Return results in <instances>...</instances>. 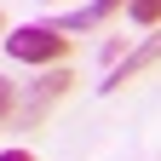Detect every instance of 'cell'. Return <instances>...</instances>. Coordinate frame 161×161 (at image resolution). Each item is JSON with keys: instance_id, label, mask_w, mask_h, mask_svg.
<instances>
[{"instance_id": "52a82bcc", "label": "cell", "mask_w": 161, "mask_h": 161, "mask_svg": "<svg viewBox=\"0 0 161 161\" xmlns=\"http://www.w3.org/2000/svg\"><path fill=\"white\" fill-rule=\"evenodd\" d=\"M0 161H35L29 150H0Z\"/></svg>"}, {"instance_id": "ba28073f", "label": "cell", "mask_w": 161, "mask_h": 161, "mask_svg": "<svg viewBox=\"0 0 161 161\" xmlns=\"http://www.w3.org/2000/svg\"><path fill=\"white\" fill-rule=\"evenodd\" d=\"M0 35H6V17H0Z\"/></svg>"}, {"instance_id": "277c9868", "label": "cell", "mask_w": 161, "mask_h": 161, "mask_svg": "<svg viewBox=\"0 0 161 161\" xmlns=\"http://www.w3.org/2000/svg\"><path fill=\"white\" fill-rule=\"evenodd\" d=\"M132 17L138 23H161V0H132Z\"/></svg>"}, {"instance_id": "5b68a950", "label": "cell", "mask_w": 161, "mask_h": 161, "mask_svg": "<svg viewBox=\"0 0 161 161\" xmlns=\"http://www.w3.org/2000/svg\"><path fill=\"white\" fill-rule=\"evenodd\" d=\"M12 104H17V98H12V80H6V75H0V121H6V115H12Z\"/></svg>"}, {"instance_id": "8992f818", "label": "cell", "mask_w": 161, "mask_h": 161, "mask_svg": "<svg viewBox=\"0 0 161 161\" xmlns=\"http://www.w3.org/2000/svg\"><path fill=\"white\" fill-rule=\"evenodd\" d=\"M121 6H132V0H98V6H92V17L104 23V17H109V12H121Z\"/></svg>"}, {"instance_id": "3957f363", "label": "cell", "mask_w": 161, "mask_h": 161, "mask_svg": "<svg viewBox=\"0 0 161 161\" xmlns=\"http://www.w3.org/2000/svg\"><path fill=\"white\" fill-rule=\"evenodd\" d=\"M150 64H161V35H150V40H144L138 52H127V58H121V64L109 69V80H104V92H115V86H127V80H132V75H144Z\"/></svg>"}, {"instance_id": "6da1fadb", "label": "cell", "mask_w": 161, "mask_h": 161, "mask_svg": "<svg viewBox=\"0 0 161 161\" xmlns=\"http://www.w3.org/2000/svg\"><path fill=\"white\" fill-rule=\"evenodd\" d=\"M6 52L17 64H58L69 58V35L64 29H46V23H29V29H12L6 35Z\"/></svg>"}, {"instance_id": "7a4b0ae2", "label": "cell", "mask_w": 161, "mask_h": 161, "mask_svg": "<svg viewBox=\"0 0 161 161\" xmlns=\"http://www.w3.org/2000/svg\"><path fill=\"white\" fill-rule=\"evenodd\" d=\"M69 80H75L69 69H52V75H46V80H40V86H35L29 98H23V109H17V121H23V127H40V121L52 115V104H58V98L69 92Z\"/></svg>"}]
</instances>
